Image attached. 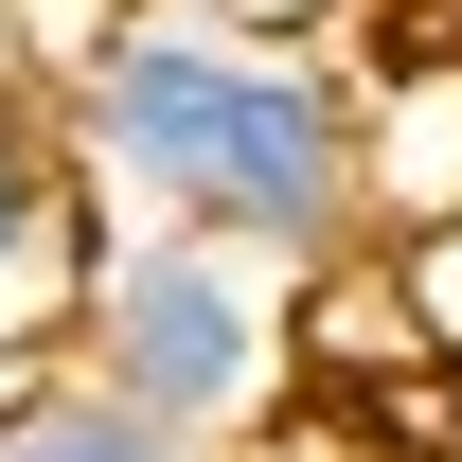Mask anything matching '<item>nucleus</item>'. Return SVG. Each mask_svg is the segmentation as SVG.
Returning <instances> with one entry per match:
<instances>
[{"label": "nucleus", "mask_w": 462, "mask_h": 462, "mask_svg": "<svg viewBox=\"0 0 462 462\" xmlns=\"http://www.w3.org/2000/svg\"><path fill=\"white\" fill-rule=\"evenodd\" d=\"M18 409H36V356H18V338H0V427H18Z\"/></svg>", "instance_id": "7"}, {"label": "nucleus", "mask_w": 462, "mask_h": 462, "mask_svg": "<svg viewBox=\"0 0 462 462\" xmlns=\"http://www.w3.org/2000/svg\"><path fill=\"white\" fill-rule=\"evenodd\" d=\"M0 71H18V0H0Z\"/></svg>", "instance_id": "8"}, {"label": "nucleus", "mask_w": 462, "mask_h": 462, "mask_svg": "<svg viewBox=\"0 0 462 462\" xmlns=\"http://www.w3.org/2000/svg\"><path fill=\"white\" fill-rule=\"evenodd\" d=\"M392 285H409V338H427V374H462V214H445V231H409V249H392Z\"/></svg>", "instance_id": "5"}, {"label": "nucleus", "mask_w": 462, "mask_h": 462, "mask_svg": "<svg viewBox=\"0 0 462 462\" xmlns=\"http://www.w3.org/2000/svg\"><path fill=\"white\" fill-rule=\"evenodd\" d=\"M71 178H107L143 231L249 249V267H356L374 196H356V54H320L302 18H231V0H125L54 89Z\"/></svg>", "instance_id": "1"}, {"label": "nucleus", "mask_w": 462, "mask_h": 462, "mask_svg": "<svg viewBox=\"0 0 462 462\" xmlns=\"http://www.w3.org/2000/svg\"><path fill=\"white\" fill-rule=\"evenodd\" d=\"M71 338H89V392L178 445H249L302 392V285L249 249H196V231H107L71 285Z\"/></svg>", "instance_id": "2"}, {"label": "nucleus", "mask_w": 462, "mask_h": 462, "mask_svg": "<svg viewBox=\"0 0 462 462\" xmlns=\"http://www.w3.org/2000/svg\"><path fill=\"white\" fill-rule=\"evenodd\" d=\"M409 462H427V445H409Z\"/></svg>", "instance_id": "10"}, {"label": "nucleus", "mask_w": 462, "mask_h": 462, "mask_svg": "<svg viewBox=\"0 0 462 462\" xmlns=\"http://www.w3.org/2000/svg\"><path fill=\"white\" fill-rule=\"evenodd\" d=\"M445 54H462V0H445Z\"/></svg>", "instance_id": "9"}, {"label": "nucleus", "mask_w": 462, "mask_h": 462, "mask_svg": "<svg viewBox=\"0 0 462 462\" xmlns=\"http://www.w3.org/2000/svg\"><path fill=\"white\" fill-rule=\"evenodd\" d=\"M0 462H214V445H178V427H143V409H107L89 374H36V409L0 427Z\"/></svg>", "instance_id": "4"}, {"label": "nucleus", "mask_w": 462, "mask_h": 462, "mask_svg": "<svg viewBox=\"0 0 462 462\" xmlns=\"http://www.w3.org/2000/svg\"><path fill=\"white\" fill-rule=\"evenodd\" d=\"M89 249H107V214L71 196L54 89H36V71H0V338H18V356H36V320H71Z\"/></svg>", "instance_id": "3"}, {"label": "nucleus", "mask_w": 462, "mask_h": 462, "mask_svg": "<svg viewBox=\"0 0 462 462\" xmlns=\"http://www.w3.org/2000/svg\"><path fill=\"white\" fill-rule=\"evenodd\" d=\"M427 462H462V374H427Z\"/></svg>", "instance_id": "6"}]
</instances>
